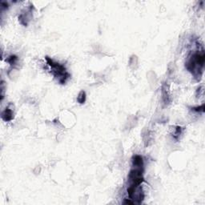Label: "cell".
Here are the masks:
<instances>
[{
	"instance_id": "6da1fadb",
	"label": "cell",
	"mask_w": 205,
	"mask_h": 205,
	"mask_svg": "<svg viewBox=\"0 0 205 205\" xmlns=\"http://www.w3.org/2000/svg\"><path fill=\"white\" fill-rule=\"evenodd\" d=\"M205 54L203 46H199L198 48L193 51L187 59L185 66L189 72H191L195 80L201 79L204 68Z\"/></svg>"
},
{
	"instance_id": "7a4b0ae2",
	"label": "cell",
	"mask_w": 205,
	"mask_h": 205,
	"mask_svg": "<svg viewBox=\"0 0 205 205\" xmlns=\"http://www.w3.org/2000/svg\"><path fill=\"white\" fill-rule=\"evenodd\" d=\"M45 60L47 63V65L51 68V71L52 73V75L55 78V80L58 81V83H60V84H65L71 77V75L67 72L66 67L63 66V64L55 62V60L51 59L48 56L45 57Z\"/></svg>"
},
{
	"instance_id": "52a82bcc",
	"label": "cell",
	"mask_w": 205,
	"mask_h": 205,
	"mask_svg": "<svg viewBox=\"0 0 205 205\" xmlns=\"http://www.w3.org/2000/svg\"><path fill=\"white\" fill-rule=\"evenodd\" d=\"M192 111L195 112H204V104L203 103L201 106L193 107H192Z\"/></svg>"
},
{
	"instance_id": "277c9868",
	"label": "cell",
	"mask_w": 205,
	"mask_h": 205,
	"mask_svg": "<svg viewBox=\"0 0 205 205\" xmlns=\"http://www.w3.org/2000/svg\"><path fill=\"white\" fill-rule=\"evenodd\" d=\"M183 133V127H179V126H176L175 127V130H174V132L172 133V136L175 140H179L180 138V136L182 135Z\"/></svg>"
},
{
	"instance_id": "5b68a950",
	"label": "cell",
	"mask_w": 205,
	"mask_h": 205,
	"mask_svg": "<svg viewBox=\"0 0 205 205\" xmlns=\"http://www.w3.org/2000/svg\"><path fill=\"white\" fill-rule=\"evenodd\" d=\"M87 99V95L86 92L84 91H81L79 95L77 96V102L80 103V104H83L84 102H86Z\"/></svg>"
},
{
	"instance_id": "3957f363",
	"label": "cell",
	"mask_w": 205,
	"mask_h": 205,
	"mask_svg": "<svg viewBox=\"0 0 205 205\" xmlns=\"http://www.w3.org/2000/svg\"><path fill=\"white\" fill-rule=\"evenodd\" d=\"M13 117V111H12L11 108L9 107V106L6 107V109L2 112V119H3L4 121H6V122L12 120Z\"/></svg>"
},
{
	"instance_id": "8992f818",
	"label": "cell",
	"mask_w": 205,
	"mask_h": 205,
	"mask_svg": "<svg viewBox=\"0 0 205 205\" xmlns=\"http://www.w3.org/2000/svg\"><path fill=\"white\" fill-rule=\"evenodd\" d=\"M6 61L10 64V66H15L17 63V62H18V57L16 55H10V56L7 58Z\"/></svg>"
}]
</instances>
